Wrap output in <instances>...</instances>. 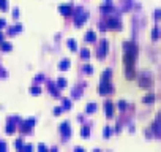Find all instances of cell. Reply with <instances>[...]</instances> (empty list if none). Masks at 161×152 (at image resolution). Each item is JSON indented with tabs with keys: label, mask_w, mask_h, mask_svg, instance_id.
Here are the masks:
<instances>
[{
	"label": "cell",
	"mask_w": 161,
	"mask_h": 152,
	"mask_svg": "<svg viewBox=\"0 0 161 152\" xmlns=\"http://www.w3.org/2000/svg\"><path fill=\"white\" fill-rule=\"evenodd\" d=\"M123 63H125V68H134V60L137 57V46L133 41H125L123 43Z\"/></svg>",
	"instance_id": "6da1fadb"
},
{
	"label": "cell",
	"mask_w": 161,
	"mask_h": 152,
	"mask_svg": "<svg viewBox=\"0 0 161 152\" xmlns=\"http://www.w3.org/2000/svg\"><path fill=\"white\" fill-rule=\"evenodd\" d=\"M19 124H21V131H22V133L29 135L30 131H32L33 125L36 124V119H35V117H30V119H27V120H21Z\"/></svg>",
	"instance_id": "7a4b0ae2"
},
{
	"label": "cell",
	"mask_w": 161,
	"mask_h": 152,
	"mask_svg": "<svg viewBox=\"0 0 161 152\" xmlns=\"http://www.w3.org/2000/svg\"><path fill=\"white\" fill-rule=\"evenodd\" d=\"M114 92V86L109 83V81H101L98 86V94L100 95H107V94Z\"/></svg>",
	"instance_id": "3957f363"
},
{
	"label": "cell",
	"mask_w": 161,
	"mask_h": 152,
	"mask_svg": "<svg viewBox=\"0 0 161 152\" xmlns=\"http://www.w3.org/2000/svg\"><path fill=\"white\" fill-rule=\"evenodd\" d=\"M89 19V13L87 11H79V13H74V24L76 27H80L84 22Z\"/></svg>",
	"instance_id": "277c9868"
},
{
	"label": "cell",
	"mask_w": 161,
	"mask_h": 152,
	"mask_svg": "<svg viewBox=\"0 0 161 152\" xmlns=\"http://www.w3.org/2000/svg\"><path fill=\"white\" fill-rule=\"evenodd\" d=\"M60 133H62L63 138L71 136V127H70V122H62L60 124Z\"/></svg>",
	"instance_id": "5b68a950"
},
{
	"label": "cell",
	"mask_w": 161,
	"mask_h": 152,
	"mask_svg": "<svg viewBox=\"0 0 161 152\" xmlns=\"http://www.w3.org/2000/svg\"><path fill=\"white\" fill-rule=\"evenodd\" d=\"M106 54H107V41H106V40H103L101 46L98 48V51H96V57H98V59H104Z\"/></svg>",
	"instance_id": "8992f818"
},
{
	"label": "cell",
	"mask_w": 161,
	"mask_h": 152,
	"mask_svg": "<svg viewBox=\"0 0 161 152\" xmlns=\"http://www.w3.org/2000/svg\"><path fill=\"white\" fill-rule=\"evenodd\" d=\"M107 29H114V30H120V27H122V22H120V19L117 18H111L109 21H107Z\"/></svg>",
	"instance_id": "52a82bcc"
},
{
	"label": "cell",
	"mask_w": 161,
	"mask_h": 152,
	"mask_svg": "<svg viewBox=\"0 0 161 152\" xmlns=\"http://www.w3.org/2000/svg\"><path fill=\"white\" fill-rule=\"evenodd\" d=\"M114 111H115V106H114V103L112 101H104V113H106V116L107 117H112L114 116Z\"/></svg>",
	"instance_id": "ba28073f"
},
{
	"label": "cell",
	"mask_w": 161,
	"mask_h": 152,
	"mask_svg": "<svg viewBox=\"0 0 161 152\" xmlns=\"http://www.w3.org/2000/svg\"><path fill=\"white\" fill-rule=\"evenodd\" d=\"M59 11H60V14H63V16H70L71 14V6L70 5H60Z\"/></svg>",
	"instance_id": "9c48e42d"
},
{
	"label": "cell",
	"mask_w": 161,
	"mask_h": 152,
	"mask_svg": "<svg viewBox=\"0 0 161 152\" xmlns=\"http://www.w3.org/2000/svg\"><path fill=\"white\" fill-rule=\"evenodd\" d=\"M137 83H139L141 87H150V86H152V79H150V78H145V76L139 78V81H137Z\"/></svg>",
	"instance_id": "30bf717a"
},
{
	"label": "cell",
	"mask_w": 161,
	"mask_h": 152,
	"mask_svg": "<svg viewBox=\"0 0 161 152\" xmlns=\"http://www.w3.org/2000/svg\"><path fill=\"white\" fill-rule=\"evenodd\" d=\"M48 89H49V92H51L54 97H59V87H57L54 83H51V81H48Z\"/></svg>",
	"instance_id": "8fae6325"
},
{
	"label": "cell",
	"mask_w": 161,
	"mask_h": 152,
	"mask_svg": "<svg viewBox=\"0 0 161 152\" xmlns=\"http://www.w3.org/2000/svg\"><path fill=\"white\" fill-rule=\"evenodd\" d=\"M5 131L8 135H13L16 131V124L13 122V120H8V125H6V128H5Z\"/></svg>",
	"instance_id": "7c38bea8"
},
{
	"label": "cell",
	"mask_w": 161,
	"mask_h": 152,
	"mask_svg": "<svg viewBox=\"0 0 161 152\" xmlns=\"http://www.w3.org/2000/svg\"><path fill=\"white\" fill-rule=\"evenodd\" d=\"M100 10H101V11L104 13V14H107V13L114 11V6H112V3H104V5L100 6Z\"/></svg>",
	"instance_id": "4fadbf2b"
},
{
	"label": "cell",
	"mask_w": 161,
	"mask_h": 152,
	"mask_svg": "<svg viewBox=\"0 0 161 152\" xmlns=\"http://www.w3.org/2000/svg\"><path fill=\"white\" fill-rule=\"evenodd\" d=\"M22 30V24H16L14 27H10L8 29V35H14V33H19Z\"/></svg>",
	"instance_id": "5bb4252c"
},
{
	"label": "cell",
	"mask_w": 161,
	"mask_h": 152,
	"mask_svg": "<svg viewBox=\"0 0 161 152\" xmlns=\"http://www.w3.org/2000/svg\"><path fill=\"white\" fill-rule=\"evenodd\" d=\"M84 40L85 41H90V43H93L96 40V35H95V32H92V30H89V32L85 33V36H84Z\"/></svg>",
	"instance_id": "9a60e30c"
},
{
	"label": "cell",
	"mask_w": 161,
	"mask_h": 152,
	"mask_svg": "<svg viewBox=\"0 0 161 152\" xmlns=\"http://www.w3.org/2000/svg\"><path fill=\"white\" fill-rule=\"evenodd\" d=\"M70 68V60L68 59H63V60H60V63H59V70H62V72H65V70H68Z\"/></svg>",
	"instance_id": "2e32d148"
},
{
	"label": "cell",
	"mask_w": 161,
	"mask_h": 152,
	"mask_svg": "<svg viewBox=\"0 0 161 152\" xmlns=\"http://www.w3.org/2000/svg\"><path fill=\"white\" fill-rule=\"evenodd\" d=\"M0 49L5 51V52H8V51L13 49V45L11 43H6V41H0Z\"/></svg>",
	"instance_id": "e0dca14e"
},
{
	"label": "cell",
	"mask_w": 161,
	"mask_h": 152,
	"mask_svg": "<svg viewBox=\"0 0 161 152\" xmlns=\"http://www.w3.org/2000/svg\"><path fill=\"white\" fill-rule=\"evenodd\" d=\"M96 108H98V106H96V103H89L85 106V113L87 114H92V113H95V111H96Z\"/></svg>",
	"instance_id": "ac0fdd59"
},
{
	"label": "cell",
	"mask_w": 161,
	"mask_h": 152,
	"mask_svg": "<svg viewBox=\"0 0 161 152\" xmlns=\"http://www.w3.org/2000/svg\"><path fill=\"white\" fill-rule=\"evenodd\" d=\"M66 45H68L70 51H73V52H76V51H78V43H76L74 40H68V41H66Z\"/></svg>",
	"instance_id": "d6986e66"
},
{
	"label": "cell",
	"mask_w": 161,
	"mask_h": 152,
	"mask_svg": "<svg viewBox=\"0 0 161 152\" xmlns=\"http://www.w3.org/2000/svg\"><path fill=\"white\" fill-rule=\"evenodd\" d=\"M80 136H82V138H89L90 136V127L84 125L82 128H80Z\"/></svg>",
	"instance_id": "ffe728a7"
},
{
	"label": "cell",
	"mask_w": 161,
	"mask_h": 152,
	"mask_svg": "<svg viewBox=\"0 0 161 152\" xmlns=\"http://www.w3.org/2000/svg\"><path fill=\"white\" fill-rule=\"evenodd\" d=\"M111 75H112V70H111V68L104 70V73H103V76H101V81H109L111 79Z\"/></svg>",
	"instance_id": "44dd1931"
},
{
	"label": "cell",
	"mask_w": 161,
	"mask_h": 152,
	"mask_svg": "<svg viewBox=\"0 0 161 152\" xmlns=\"http://www.w3.org/2000/svg\"><path fill=\"white\" fill-rule=\"evenodd\" d=\"M111 135H112V127L106 125V127H104V130H103V136H104V138H109Z\"/></svg>",
	"instance_id": "7402d4cb"
},
{
	"label": "cell",
	"mask_w": 161,
	"mask_h": 152,
	"mask_svg": "<svg viewBox=\"0 0 161 152\" xmlns=\"http://www.w3.org/2000/svg\"><path fill=\"white\" fill-rule=\"evenodd\" d=\"M66 79L65 78H59V81H57V87H59V89H63V87H66Z\"/></svg>",
	"instance_id": "603a6c76"
},
{
	"label": "cell",
	"mask_w": 161,
	"mask_h": 152,
	"mask_svg": "<svg viewBox=\"0 0 161 152\" xmlns=\"http://www.w3.org/2000/svg\"><path fill=\"white\" fill-rule=\"evenodd\" d=\"M153 100H155V95L153 94H149V95H145L144 97V103H153Z\"/></svg>",
	"instance_id": "cb8c5ba5"
},
{
	"label": "cell",
	"mask_w": 161,
	"mask_h": 152,
	"mask_svg": "<svg viewBox=\"0 0 161 152\" xmlns=\"http://www.w3.org/2000/svg\"><path fill=\"white\" fill-rule=\"evenodd\" d=\"M62 101H63V103H62V108H63V109H70V108H71V101H70L68 98H63Z\"/></svg>",
	"instance_id": "d4e9b609"
},
{
	"label": "cell",
	"mask_w": 161,
	"mask_h": 152,
	"mask_svg": "<svg viewBox=\"0 0 161 152\" xmlns=\"http://www.w3.org/2000/svg\"><path fill=\"white\" fill-rule=\"evenodd\" d=\"M30 94H32V95H40V94H41V89H40L38 86H33L32 89H30Z\"/></svg>",
	"instance_id": "484cf974"
},
{
	"label": "cell",
	"mask_w": 161,
	"mask_h": 152,
	"mask_svg": "<svg viewBox=\"0 0 161 152\" xmlns=\"http://www.w3.org/2000/svg\"><path fill=\"white\" fill-rule=\"evenodd\" d=\"M80 57H82V59H89V57H90V51L89 49H80Z\"/></svg>",
	"instance_id": "4316f807"
},
{
	"label": "cell",
	"mask_w": 161,
	"mask_h": 152,
	"mask_svg": "<svg viewBox=\"0 0 161 152\" xmlns=\"http://www.w3.org/2000/svg\"><path fill=\"white\" fill-rule=\"evenodd\" d=\"M158 36H160V30L155 27V29L152 30V40H158Z\"/></svg>",
	"instance_id": "83f0119b"
},
{
	"label": "cell",
	"mask_w": 161,
	"mask_h": 152,
	"mask_svg": "<svg viewBox=\"0 0 161 152\" xmlns=\"http://www.w3.org/2000/svg\"><path fill=\"white\" fill-rule=\"evenodd\" d=\"M16 149H19V151H22L24 149V143H22V140H16Z\"/></svg>",
	"instance_id": "f1b7e54d"
},
{
	"label": "cell",
	"mask_w": 161,
	"mask_h": 152,
	"mask_svg": "<svg viewBox=\"0 0 161 152\" xmlns=\"http://www.w3.org/2000/svg\"><path fill=\"white\" fill-rule=\"evenodd\" d=\"M6 8H8V3H6V0H0V10H3V11H5Z\"/></svg>",
	"instance_id": "f546056e"
},
{
	"label": "cell",
	"mask_w": 161,
	"mask_h": 152,
	"mask_svg": "<svg viewBox=\"0 0 161 152\" xmlns=\"http://www.w3.org/2000/svg\"><path fill=\"white\" fill-rule=\"evenodd\" d=\"M62 111H63V108H62V106L54 108V114H55V116H60V114H62Z\"/></svg>",
	"instance_id": "4dcf8cb0"
},
{
	"label": "cell",
	"mask_w": 161,
	"mask_h": 152,
	"mask_svg": "<svg viewBox=\"0 0 161 152\" xmlns=\"http://www.w3.org/2000/svg\"><path fill=\"white\" fill-rule=\"evenodd\" d=\"M84 72H85V73H89V75H92V73H93L92 65H85V67H84Z\"/></svg>",
	"instance_id": "1f68e13d"
},
{
	"label": "cell",
	"mask_w": 161,
	"mask_h": 152,
	"mask_svg": "<svg viewBox=\"0 0 161 152\" xmlns=\"http://www.w3.org/2000/svg\"><path fill=\"white\" fill-rule=\"evenodd\" d=\"M119 109H122V111L126 109V101H123V100L119 101Z\"/></svg>",
	"instance_id": "d6a6232c"
},
{
	"label": "cell",
	"mask_w": 161,
	"mask_h": 152,
	"mask_svg": "<svg viewBox=\"0 0 161 152\" xmlns=\"http://www.w3.org/2000/svg\"><path fill=\"white\" fill-rule=\"evenodd\" d=\"M13 18H14V19H18V18H19V10H18V8L13 10Z\"/></svg>",
	"instance_id": "836d02e7"
},
{
	"label": "cell",
	"mask_w": 161,
	"mask_h": 152,
	"mask_svg": "<svg viewBox=\"0 0 161 152\" xmlns=\"http://www.w3.org/2000/svg\"><path fill=\"white\" fill-rule=\"evenodd\" d=\"M155 19H161V10H156L155 11Z\"/></svg>",
	"instance_id": "e575fe53"
},
{
	"label": "cell",
	"mask_w": 161,
	"mask_h": 152,
	"mask_svg": "<svg viewBox=\"0 0 161 152\" xmlns=\"http://www.w3.org/2000/svg\"><path fill=\"white\" fill-rule=\"evenodd\" d=\"M71 95L74 97V98H78V97H80V90H76V92L73 90V94H71Z\"/></svg>",
	"instance_id": "d590c367"
},
{
	"label": "cell",
	"mask_w": 161,
	"mask_h": 152,
	"mask_svg": "<svg viewBox=\"0 0 161 152\" xmlns=\"http://www.w3.org/2000/svg\"><path fill=\"white\" fill-rule=\"evenodd\" d=\"M0 151H2V152L6 151V144L5 143H0Z\"/></svg>",
	"instance_id": "8d00e7d4"
},
{
	"label": "cell",
	"mask_w": 161,
	"mask_h": 152,
	"mask_svg": "<svg viewBox=\"0 0 161 152\" xmlns=\"http://www.w3.org/2000/svg\"><path fill=\"white\" fill-rule=\"evenodd\" d=\"M38 149L41 151V152H44V151H46V146H44V144H40V146H38Z\"/></svg>",
	"instance_id": "74e56055"
},
{
	"label": "cell",
	"mask_w": 161,
	"mask_h": 152,
	"mask_svg": "<svg viewBox=\"0 0 161 152\" xmlns=\"http://www.w3.org/2000/svg\"><path fill=\"white\" fill-rule=\"evenodd\" d=\"M5 24H6L5 19H0V29H3V27H5Z\"/></svg>",
	"instance_id": "f35d334b"
},
{
	"label": "cell",
	"mask_w": 161,
	"mask_h": 152,
	"mask_svg": "<svg viewBox=\"0 0 161 152\" xmlns=\"http://www.w3.org/2000/svg\"><path fill=\"white\" fill-rule=\"evenodd\" d=\"M44 78H43V75H38V76H35V81H43Z\"/></svg>",
	"instance_id": "ab89813d"
},
{
	"label": "cell",
	"mask_w": 161,
	"mask_h": 152,
	"mask_svg": "<svg viewBox=\"0 0 161 152\" xmlns=\"http://www.w3.org/2000/svg\"><path fill=\"white\" fill-rule=\"evenodd\" d=\"M6 76V72H3V70H0V78H5Z\"/></svg>",
	"instance_id": "60d3db41"
},
{
	"label": "cell",
	"mask_w": 161,
	"mask_h": 152,
	"mask_svg": "<svg viewBox=\"0 0 161 152\" xmlns=\"http://www.w3.org/2000/svg\"><path fill=\"white\" fill-rule=\"evenodd\" d=\"M24 149L25 151H32V146H30V144H27V146H24Z\"/></svg>",
	"instance_id": "b9f144b4"
},
{
	"label": "cell",
	"mask_w": 161,
	"mask_h": 152,
	"mask_svg": "<svg viewBox=\"0 0 161 152\" xmlns=\"http://www.w3.org/2000/svg\"><path fill=\"white\" fill-rule=\"evenodd\" d=\"M0 41H3V35H2V32H0Z\"/></svg>",
	"instance_id": "7bdbcfd3"
},
{
	"label": "cell",
	"mask_w": 161,
	"mask_h": 152,
	"mask_svg": "<svg viewBox=\"0 0 161 152\" xmlns=\"http://www.w3.org/2000/svg\"><path fill=\"white\" fill-rule=\"evenodd\" d=\"M104 2H106V3H112V0H104Z\"/></svg>",
	"instance_id": "ee69618b"
}]
</instances>
